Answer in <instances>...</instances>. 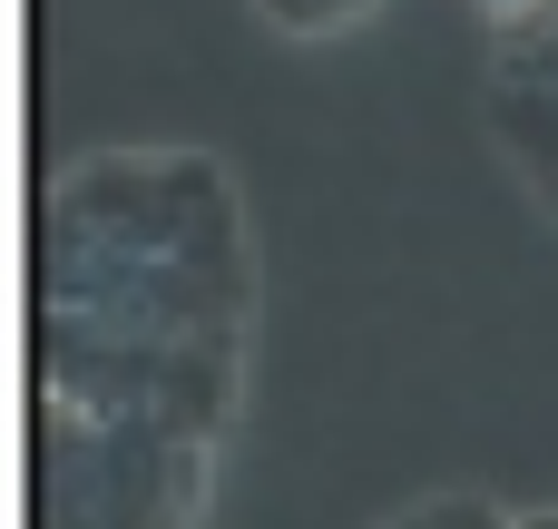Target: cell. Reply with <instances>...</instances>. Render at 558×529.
I'll use <instances>...</instances> for the list:
<instances>
[{
	"instance_id": "1",
	"label": "cell",
	"mask_w": 558,
	"mask_h": 529,
	"mask_svg": "<svg viewBox=\"0 0 558 529\" xmlns=\"http://www.w3.org/2000/svg\"><path fill=\"white\" fill-rule=\"evenodd\" d=\"M490 128L520 157V177L558 206V20L539 39H510L490 69Z\"/></svg>"
},
{
	"instance_id": "2",
	"label": "cell",
	"mask_w": 558,
	"mask_h": 529,
	"mask_svg": "<svg viewBox=\"0 0 558 529\" xmlns=\"http://www.w3.org/2000/svg\"><path fill=\"white\" fill-rule=\"evenodd\" d=\"M392 529H530V520H510L490 501H422L412 520H392Z\"/></svg>"
},
{
	"instance_id": "3",
	"label": "cell",
	"mask_w": 558,
	"mask_h": 529,
	"mask_svg": "<svg viewBox=\"0 0 558 529\" xmlns=\"http://www.w3.org/2000/svg\"><path fill=\"white\" fill-rule=\"evenodd\" d=\"M363 10H373V0H265V20H275V29H304V39H314V29H343V20H363Z\"/></svg>"
},
{
	"instance_id": "4",
	"label": "cell",
	"mask_w": 558,
	"mask_h": 529,
	"mask_svg": "<svg viewBox=\"0 0 558 529\" xmlns=\"http://www.w3.org/2000/svg\"><path fill=\"white\" fill-rule=\"evenodd\" d=\"M481 20H490L500 39H539V29L558 20V0H481Z\"/></svg>"
},
{
	"instance_id": "5",
	"label": "cell",
	"mask_w": 558,
	"mask_h": 529,
	"mask_svg": "<svg viewBox=\"0 0 558 529\" xmlns=\"http://www.w3.org/2000/svg\"><path fill=\"white\" fill-rule=\"evenodd\" d=\"M530 529H558V510H549V520H530Z\"/></svg>"
}]
</instances>
